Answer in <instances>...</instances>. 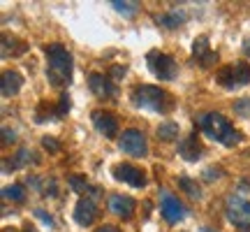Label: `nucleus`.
<instances>
[{
    "label": "nucleus",
    "mask_w": 250,
    "mask_h": 232,
    "mask_svg": "<svg viewBox=\"0 0 250 232\" xmlns=\"http://www.w3.org/2000/svg\"><path fill=\"white\" fill-rule=\"evenodd\" d=\"M179 153L181 158L188 162H195L202 158V144L197 139V135H188L186 139H181L179 142Z\"/></svg>",
    "instance_id": "nucleus-15"
},
{
    "label": "nucleus",
    "mask_w": 250,
    "mask_h": 232,
    "mask_svg": "<svg viewBox=\"0 0 250 232\" xmlns=\"http://www.w3.org/2000/svg\"><path fill=\"white\" fill-rule=\"evenodd\" d=\"M225 214L227 221L241 230H250V202L239 195H229L225 200Z\"/></svg>",
    "instance_id": "nucleus-6"
},
{
    "label": "nucleus",
    "mask_w": 250,
    "mask_h": 232,
    "mask_svg": "<svg viewBox=\"0 0 250 232\" xmlns=\"http://www.w3.org/2000/svg\"><path fill=\"white\" fill-rule=\"evenodd\" d=\"M121 74H125V68H114L111 70V77H121Z\"/></svg>",
    "instance_id": "nucleus-30"
},
{
    "label": "nucleus",
    "mask_w": 250,
    "mask_h": 232,
    "mask_svg": "<svg viewBox=\"0 0 250 232\" xmlns=\"http://www.w3.org/2000/svg\"><path fill=\"white\" fill-rule=\"evenodd\" d=\"M35 216H40V218H42V221H44V223L49 225V228H54V218H51L49 214H44L42 209H35Z\"/></svg>",
    "instance_id": "nucleus-28"
},
{
    "label": "nucleus",
    "mask_w": 250,
    "mask_h": 232,
    "mask_svg": "<svg viewBox=\"0 0 250 232\" xmlns=\"http://www.w3.org/2000/svg\"><path fill=\"white\" fill-rule=\"evenodd\" d=\"M192 56H195V61L199 63V65H204V68H208V65H213V63L218 61V54L211 51L208 40H206L204 35L195 40V45H192Z\"/></svg>",
    "instance_id": "nucleus-14"
},
{
    "label": "nucleus",
    "mask_w": 250,
    "mask_h": 232,
    "mask_svg": "<svg viewBox=\"0 0 250 232\" xmlns=\"http://www.w3.org/2000/svg\"><path fill=\"white\" fill-rule=\"evenodd\" d=\"M234 109H236V114H239V116H243V118H248V116H250V98L239 100V102L234 105Z\"/></svg>",
    "instance_id": "nucleus-23"
},
{
    "label": "nucleus",
    "mask_w": 250,
    "mask_h": 232,
    "mask_svg": "<svg viewBox=\"0 0 250 232\" xmlns=\"http://www.w3.org/2000/svg\"><path fill=\"white\" fill-rule=\"evenodd\" d=\"M9 142H17V133L9 130V128H2V146H9Z\"/></svg>",
    "instance_id": "nucleus-26"
},
{
    "label": "nucleus",
    "mask_w": 250,
    "mask_h": 232,
    "mask_svg": "<svg viewBox=\"0 0 250 232\" xmlns=\"http://www.w3.org/2000/svg\"><path fill=\"white\" fill-rule=\"evenodd\" d=\"M93 125L107 139H114L118 135V121L111 112H93Z\"/></svg>",
    "instance_id": "nucleus-12"
},
{
    "label": "nucleus",
    "mask_w": 250,
    "mask_h": 232,
    "mask_svg": "<svg viewBox=\"0 0 250 232\" xmlns=\"http://www.w3.org/2000/svg\"><path fill=\"white\" fill-rule=\"evenodd\" d=\"M23 86V77L14 70H7L2 72V79H0V91H2V95L5 98H12V95H17L19 91Z\"/></svg>",
    "instance_id": "nucleus-16"
},
{
    "label": "nucleus",
    "mask_w": 250,
    "mask_h": 232,
    "mask_svg": "<svg viewBox=\"0 0 250 232\" xmlns=\"http://www.w3.org/2000/svg\"><path fill=\"white\" fill-rule=\"evenodd\" d=\"M241 232H250V230H241Z\"/></svg>",
    "instance_id": "nucleus-33"
},
{
    "label": "nucleus",
    "mask_w": 250,
    "mask_h": 232,
    "mask_svg": "<svg viewBox=\"0 0 250 232\" xmlns=\"http://www.w3.org/2000/svg\"><path fill=\"white\" fill-rule=\"evenodd\" d=\"M30 153H33V151H28V149H21V151L14 156V161H12V170H17V167H26V165H30V162H35L37 158H33Z\"/></svg>",
    "instance_id": "nucleus-20"
},
{
    "label": "nucleus",
    "mask_w": 250,
    "mask_h": 232,
    "mask_svg": "<svg viewBox=\"0 0 250 232\" xmlns=\"http://www.w3.org/2000/svg\"><path fill=\"white\" fill-rule=\"evenodd\" d=\"M109 211L114 216H118V218H132L134 216V209H137V202H134L130 195H121V193H116V195H111L109 197Z\"/></svg>",
    "instance_id": "nucleus-11"
},
{
    "label": "nucleus",
    "mask_w": 250,
    "mask_h": 232,
    "mask_svg": "<svg viewBox=\"0 0 250 232\" xmlns=\"http://www.w3.org/2000/svg\"><path fill=\"white\" fill-rule=\"evenodd\" d=\"M215 79L227 91L243 89V86L250 84V65L246 61H236V63H232V65H225V68L218 70Z\"/></svg>",
    "instance_id": "nucleus-4"
},
{
    "label": "nucleus",
    "mask_w": 250,
    "mask_h": 232,
    "mask_svg": "<svg viewBox=\"0 0 250 232\" xmlns=\"http://www.w3.org/2000/svg\"><path fill=\"white\" fill-rule=\"evenodd\" d=\"M70 186L77 190V193H83L86 188H88V184L83 181V179H79V177H70Z\"/></svg>",
    "instance_id": "nucleus-25"
},
{
    "label": "nucleus",
    "mask_w": 250,
    "mask_h": 232,
    "mask_svg": "<svg viewBox=\"0 0 250 232\" xmlns=\"http://www.w3.org/2000/svg\"><path fill=\"white\" fill-rule=\"evenodd\" d=\"M42 146L49 149V151H61V144L56 142L54 137H44V139H42Z\"/></svg>",
    "instance_id": "nucleus-27"
},
{
    "label": "nucleus",
    "mask_w": 250,
    "mask_h": 232,
    "mask_svg": "<svg viewBox=\"0 0 250 232\" xmlns=\"http://www.w3.org/2000/svg\"><path fill=\"white\" fill-rule=\"evenodd\" d=\"M146 61H148V68L151 72L162 81H169L176 77V72H179V65L176 61L171 58L169 54H162V51H151V54L146 56Z\"/></svg>",
    "instance_id": "nucleus-7"
},
{
    "label": "nucleus",
    "mask_w": 250,
    "mask_h": 232,
    "mask_svg": "<svg viewBox=\"0 0 250 232\" xmlns=\"http://www.w3.org/2000/svg\"><path fill=\"white\" fill-rule=\"evenodd\" d=\"M197 125H199V130L204 135H208L211 139L225 144V146H234V144L241 142L239 130H236L223 114H218V112H206V114H202L197 118Z\"/></svg>",
    "instance_id": "nucleus-2"
},
{
    "label": "nucleus",
    "mask_w": 250,
    "mask_h": 232,
    "mask_svg": "<svg viewBox=\"0 0 250 232\" xmlns=\"http://www.w3.org/2000/svg\"><path fill=\"white\" fill-rule=\"evenodd\" d=\"M160 214L167 223L174 225L186 218V205H183L176 195H171L169 190H162L160 193Z\"/></svg>",
    "instance_id": "nucleus-8"
},
{
    "label": "nucleus",
    "mask_w": 250,
    "mask_h": 232,
    "mask_svg": "<svg viewBox=\"0 0 250 232\" xmlns=\"http://www.w3.org/2000/svg\"><path fill=\"white\" fill-rule=\"evenodd\" d=\"M155 21H158L160 26H165V28H179V26H183L186 17H183L181 12H169V14H160Z\"/></svg>",
    "instance_id": "nucleus-18"
},
{
    "label": "nucleus",
    "mask_w": 250,
    "mask_h": 232,
    "mask_svg": "<svg viewBox=\"0 0 250 232\" xmlns=\"http://www.w3.org/2000/svg\"><path fill=\"white\" fill-rule=\"evenodd\" d=\"M46 79L56 89L67 86L72 79V54L58 42L46 46Z\"/></svg>",
    "instance_id": "nucleus-1"
},
{
    "label": "nucleus",
    "mask_w": 250,
    "mask_h": 232,
    "mask_svg": "<svg viewBox=\"0 0 250 232\" xmlns=\"http://www.w3.org/2000/svg\"><path fill=\"white\" fill-rule=\"evenodd\" d=\"M88 86L100 100H114L118 95V86L114 84V79L100 72H93L88 77Z\"/></svg>",
    "instance_id": "nucleus-9"
},
{
    "label": "nucleus",
    "mask_w": 250,
    "mask_h": 232,
    "mask_svg": "<svg viewBox=\"0 0 250 232\" xmlns=\"http://www.w3.org/2000/svg\"><path fill=\"white\" fill-rule=\"evenodd\" d=\"M132 102L134 107L139 109H148V112H155V114H169L174 109V98L171 93H167L160 86H151V84H144V86H137L132 91Z\"/></svg>",
    "instance_id": "nucleus-3"
},
{
    "label": "nucleus",
    "mask_w": 250,
    "mask_h": 232,
    "mask_svg": "<svg viewBox=\"0 0 250 232\" xmlns=\"http://www.w3.org/2000/svg\"><path fill=\"white\" fill-rule=\"evenodd\" d=\"M95 232H121V230H118L116 225H100Z\"/></svg>",
    "instance_id": "nucleus-29"
},
{
    "label": "nucleus",
    "mask_w": 250,
    "mask_h": 232,
    "mask_svg": "<svg viewBox=\"0 0 250 232\" xmlns=\"http://www.w3.org/2000/svg\"><path fill=\"white\" fill-rule=\"evenodd\" d=\"M109 5L116 9L118 14H123V17H132L134 12H137V2H121V0H114V2H109Z\"/></svg>",
    "instance_id": "nucleus-22"
},
{
    "label": "nucleus",
    "mask_w": 250,
    "mask_h": 232,
    "mask_svg": "<svg viewBox=\"0 0 250 232\" xmlns=\"http://www.w3.org/2000/svg\"><path fill=\"white\" fill-rule=\"evenodd\" d=\"M98 218V207L90 197H81L77 202V209H74V221L81 225V228H88V225L95 223Z\"/></svg>",
    "instance_id": "nucleus-13"
},
{
    "label": "nucleus",
    "mask_w": 250,
    "mask_h": 232,
    "mask_svg": "<svg viewBox=\"0 0 250 232\" xmlns=\"http://www.w3.org/2000/svg\"><path fill=\"white\" fill-rule=\"evenodd\" d=\"M118 149L132 158H144L148 156V142H146V135L139 128H127L123 130V135L118 137Z\"/></svg>",
    "instance_id": "nucleus-5"
},
{
    "label": "nucleus",
    "mask_w": 250,
    "mask_h": 232,
    "mask_svg": "<svg viewBox=\"0 0 250 232\" xmlns=\"http://www.w3.org/2000/svg\"><path fill=\"white\" fill-rule=\"evenodd\" d=\"M179 186L183 188V190H186V193H188L190 197H195V200H199V197H202V190H199V186H197L192 179L181 177V179H179Z\"/></svg>",
    "instance_id": "nucleus-21"
},
{
    "label": "nucleus",
    "mask_w": 250,
    "mask_h": 232,
    "mask_svg": "<svg viewBox=\"0 0 250 232\" xmlns=\"http://www.w3.org/2000/svg\"><path fill=\"white\" fill-rule=\"evenodd\" d=\"M56 109H58V118L67 114V112H70V95H61V100H58Z\"/></svg>",
    "instance_id": "nucleus-24"
},
{
    "label": "nucleus",
    "mask_w": 250,
    "mask_h": 232,
    "mask_svg": "<svg viewBox=\"0 0 250 232\" xmlns=\"http://www.w3.org/2000/svg\"><path fill=\"white\" fill-rule=\"evenodd\" d=\"M114 179L116 181H123V184H130L134 188H144L146 186V174H144L142 167L137 165H130V162H121L114 167Z\"/></svg>",
    "instance_id": "nucleus-10"
},
{
    "label": "nucleus",
    "mask_w": 250,
    "mask_h": 232,
    "mask_svg": "<svg viewBox=\"0 0 250 232\" xmlns=\"http://www.w3.org/2000/svg\"><path fill=\"white\" fill-rule=\"evenodd\" d=\"M158 139H162V142H171V139H176L179 137V125L174 123V121H165V123L158 125Z\"/></svg>",
    "instance_id": "nucleus-17"
},
{
    "label": "nucleus",
    "mask_w": 250,
    "mask_h": 232,
    "mask_svg": "<svg viewBox=\"0 0 250 232\" xmlns=\"http://www.w3.org/2000/svg\"><path fill=\"white\" fill-rule=\"evenodd\" d=\"M2 197L5 200H12V202H23L26 200V190L21 184H12V186L2 188Z\"/></svg>",
    "instance_id": "nucleus-19"
},
{
    "label": "nucleus",
    "mask_w": 250,
    "mask_h": 232,
    "mask_svg": "<svg viewBox=\"0 0 250 232\" xmlns=\"http://www.w3.org/2000/svg\"><path fill=\"white\" fill-rule=\"evenodd\" d=\"M23 232H37V228H35V225L28 223V225H23Z\"/></svg>",
    "instance_id": "nucleus-31"
},
{
    "label": "nucleus",
    "mask_w": 250,
    "mask_h": 232,
    "mask_svg": "<svg viewBox=\"0 0 250 232\" xmlns=\"http://www.w3.org/2000/svg\"><path fill=\"white\" fill-rule=\"evenodd\" d=\"M199 232H215L213 228H208V225H204V228H199Z\"/></svg>",
    "instance_id": "nucleus-32"
}]
</instances>
